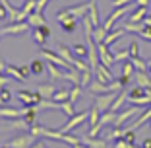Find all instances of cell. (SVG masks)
<instances>
[{
	"label": "cell",
	"instance_id": "obj_1",
	"mask_svg": "<svg viewBox=\"0 0 151 148\" xmlns=\"http://www.w3.org/2000/svg\"><path fill=\"white\" fill-rule=\"evenodd\" d=\"M91 2H93V0H89V2H81V4H76V6H70V8L62 10V12H58L56 14V20L60 22V20H64L66 16H74V18H78V20H83L85 16L89 14Z\"/></svg>",
	"mask_w": 151,
	"mask_h": 148
},
{
	"label": "cell",
	"instance_id": "obj_2",
	"mask_svg": "<svg viewBox=\"0 0 151 148\" xmlns=\"http://www.w3.org/2000/svg\"><path fill=\"white\" fill-rule=\"evenodd\" d=\"M35 139L37 136L27 131V133H19L18 136H14V139L10 140V142H6L4 146L6 148H31L33 144H35Z\"/></svg>",
	"mask_w": 151,
	"mask_h": 148
},
{
	"label": "cell",
	"instance_id": "obj_3",
	"mask_svg": "<svg viewBox=\"0 0 151 148\" xmlns=\"http://www.w3.org/2000/svg\"><path fill=\"white\" fill-rule=\"evenodd\" d=\"M89 119V109H85V111H81V113H76V115H72V117H68V121L64 123L62 127H60V133H72V131L76 129V127H80L81 123H85Z\"/></svg>",
	"mask_w": 151,
	"mask_h": 148
},
{
	"label": "cell",
	"instance_id": "obj_4",
	"mask_svg": "<svg viewBox=\"0 0 151 148\" xmlns=\"http://www.w3.org/2000/svg\"><path fill=\"white\" fill-rule=\"evenodd\" d=\"M41 55H43V57L47 58V61H49V63L56 64V66L64 68V70H66V68H70V66H72V64L68 63L66 58H62V57H60V55H58V51H56V53H54V51L47 49V47H41Z\"/></svg>",
	"mask_w": 151,
	"mask_h": 148
},
{
	"label": "cell",
	"instance_id": "obj_5",
	"mask_svg": "<svg viewBox=\"0 0 151 148\" xmlns=\"http://www.w3.org/2000/svg\"><path fill=\"white\" fill-rule=\"evenodd\" d=\"M120 92H109V94H97L95 96V105H97L101 111H109L112 105V101L116 99V96H118Z\"/></svg>",
	"mask_w": 151,
	"mask_h": 148
},
{
	"label": "cell",
	"instance_id": "obj_6",
	"mask_svg": "<svg viewBox=\"0 0 151 148\" xmlns=\"http://www.w3.org/2000/svg\"><path fill=\"white\" fill-rule=\"evenodd\" d=\"M16 96H18L19 101H23V105H25V107H27V105H39V101L43 99L37 90L35 92H31V90H19Z\"/></svg>",
	"mask_w": 151,
	"mask_h": 148
},
{
	"label": "cell",
	"instance_id": "obj_7",
	"mask_svg": "<svg viewBox=\"0 0 151 148\" xmlns=\"http://www.w3.org/2000/svg\"><path fill=\"white\" fill-rule=\"evenodd\" d=\"M138 113H139V105H132V107L124 109V111L116 113V119H114V123H112V127H122L124 123H128L134 115H138Z\"/></svg>",
	"mask_w": 151,
	"mask_h": 148
},
{
	"label": "cell",
	"instance_id": "obj_8",
	"mask_svg": "<svg viewBox=\"0 0 151 148\" xmlns=\"http://www.w3.org/2000/svg\"><path fill=\"white\" fill-rule=\"evenodd\" d=\"M50 37V27L45 23V26H39V27H33V41H35L39 47H45L47 39Z\"/></svg>",
	"mask_w": 151,
	"mask_h": 148
},
{
	"label": "cell",
	"instance_id": "obj_9",
	"mask_svg": "<svg viewBox=\"0 0 151 148\" xmlns=\"http://www.w3.org/2000/svg\"><path fill=\"white\" fill-rule=\"evenodd\" d=\"M93 72H95V80H99V82L109 84V82L114 80V76H112V72H111V66H107V64H103V63H99Z\"/></svg>",
	"mask_w": 151,
	"mask_h": 148
},
{
	"label": "cell",
	"instance_id": "obj_10",
	"mask_svg": "<svg viewBox=\"0 0 151 148\" xmlns=\"http://www.w3.org/2000/svg\"><path fill=\"white\" fill-rule=\"evenodd\" d=\"M134 74H136V68H134L132 61H126V63L122 64V70H120V78L118 80L122 82V86H128L130 82L134 80Z\"/></svg>",
	"mask_w": 151,
	"mask_h": 148
},
{
	"label": "cell",
	"instance_id": "obj_11",
	"mask_svg": "<svg viewBox=\"0 0 151 148\" xmlns=\"http://www.w3.org/2000/svg\"><path fill=\"white\" fill-rule=\"evenodd\" d=\"M97 47H99V58H101V63L107 64V66H112V64H114V53L109 51V45L99 43Z\"/></svg>",
	"mask_w": 151,
	"mask_h": 148
},
{
	"label": "cell",
	"instance_id": "obj_12",
	"mask_svg": "<svg viewBox=\"0 0 151 148\" xmlns=\"http://www.w3.org/2000/svg\"><path fill=\"white\" fill-rule=\"evenodd\" d=\"M134 82H136V86H143V88H149L151 90V74L147 70H136Z\"/></svg>",
	"mask_w": 151,
	"mask_h": 148
},
{
	"label": "cell",
	"instance_id": "obj_13",
	"mask_svg": "<svg viewBox=\"0 0 151 148\" xmlns=\"http://www.w3.org/2000/svg\"><path fill=\"white\" fill-rule=\"evenodd\" d=\"M0 117H4V119H19V117H23V109L2 105V107H0Z\"/></svg>",
	"mask_w": 151,
	"mask_h": 148
},
{
	"label": "cell",
	"instance_id": "obj_14",
	"mask_svg": "<svg viewBox=\"0 0 151 148\" xmlns=\"http://www.w3.org/2000/svg\"><path fill=\"white\" fill-rule=\"evenodd\" d=\"M37 92H39V96L43 99H52L54 92H56V86H54V82H49V84H39V86H37Z\"/></svg>",
	"mask_w": 151,
	"mask_h": 148
},
{
	"label": "cell",
	"instance_id": "obj_15",
	"mask_svg": "<svg viewBox=\"0 0 151 148\" xmlns=\"http://www.w3.org/2000/svg\"><path fill=\"white\" fill-rule=\"evenodd\" d=\"M64 80L72 82V84H81V70H78V68L72 64L70 68L64 70Z\"/></svg>",
	"mask_w": 151,
	"mask_h": 148
},
{
	"label": "cell",
	"instance_id": "obj_16",
	"mask_svg": "<svg viewBox=\"0 0 151 148\" xmlns=\"http://www.w3.org/2000/svg\"><path fill=\"white\" fill-rule=\"evenodd\" d=\"M37 113H39V107H37V105H27V107L23 109V119H25V123L29 127L37 123Z\"/></svg>",
	"mask_w": 151,
	"mask_h": 148
},
{
	"label": "cell",
	"instance_id": "obj_17",
	"mask_svg": "<svg viewBox=\"0 0 151 148\" xmlns=\"http://www.w3.org/2000/svg\"><path fill=\"white\" fill-rule=\"evenodd\" d=\"M81 142L87 144L89 148H107V140L99 139V136H89V135H85V136H81Z\"/></svg>",
	"mask_w": 151,
	"mask_h": 148
},
{
	"label": "cell",
	"instance_id": "obj_18",
	"mask_svg": "<svg viewBox=\"0 0 151 148\" xmlns=\"http://www.w3.org/2000/svg\"><path fill=\"white\" fill-rule=\"evenodd\" d=\"M60 27H62V31L66 33H74L76 27H78V18H74V16H66L64 20H60Z\"/></svg>",
	"mask_w": 151,
	"mask_h": 148
},
{
	"label": "cell",
	"instance_id": "obj_19",
	"mask_svg": "<svg viewBox=\"0 0 151 148\" xmlns=\"http://www.w3.org/2000/svg\"><path fill=\"white\" fill-rule=\"evenodd\" d=\"M147 10H149V8H145V6H138L136 10H132V14H130L128 22H132V23L143 22V20H145V16H147Z\"/></svg>",
	"mask_w": 151,
	"mask_h": 148
},
{
	"label": "cell",
	"instance_id": "obj_20",
	"mask_svg": "<svg viewBox=\"0 0 151 148\" xmlns=\"http://www.w3.org/2000/svg\"><path fill=\"white\" fill-rule=\"evenodd\" d=\"M47 72H49V76H50V80H52V82L64 80V68L56 66V64H52V63L47 64Z\"/></svg>",
	"mask_w": 151,
	"mask_h": 148
},
{
	"label": "cell",
	"instance_id": "obj_21",
	"mask_svg": "<svg viewBox=\"0 0 151 148\" xmlns=\"http://www.w3.org/2000/svg\"><path fill=\"white\" fill-rule=\"evenodd\" d=\"M58 55H60L62 58H66L70 64H74L76 58H78V57H76V53L72 51V47H66V45H58Z\"/></svg>",
	"mask_w": 151,
	"mask_h": 148
},
{
	"label": "cell",
	"instance_id": "obj_22",
	"mask_svg": "<svg viewBox=\"0 0 151 148\" xmlns=\"http://www.w3.org/2000/svg\"><path fill=\"white\" fill-rule=\"evenodd\" d=\"M124 33H126V29H124V27H120V29H114V31H109V33H107V37H105V41H103V43H105V45H109V47H111L112 43H116V41H118L120 37L124 35Z\"/></svg>",
	"mask_w": 151,
	"mask_h": 148
},
{
	"label": "cell",
	"instance_id": "obj_23",
	"mask_svg": "<svg viewBox=\"0 0 151 148\" xmlns=\"http://www.w3.org/2000/svg\"><path fill=\"white\" fill-rule=\"evenodd\" d=\"M147 121H151V105H149V107H147V111H143L142 115H139V119H138V121H134L132 125L128 127V129L136 131V129H139V127H142V125H145Z\"/></svg>",
	"mask_w": 151,
	"mask_h": 148
},
{
	"label": "cell",
	"instance_id": "obj_24",
	"mask_svg": "<svg viewBox=\"0 0 151 148\" xmlns=\"http://www.w3.org/2000/svg\"><path fill=\"white\" fill-rule=\"evenodd\" d=\"M27 22H29V26H31V27H39V26H45V23H47V20H45L43 14L31 12L29 16H27Z\"/></svg>",
	"mask_w": 151,
	"mask_h": 148
},
{
	"label": "cell",
	"instance_id": "obj_25",
	"mask_svg": "<svg viewBox=\"0 0 151 148\" xmlns=\"http://www.w3.org/2000/svg\"><path fill=\"white\" fill-rule=\"evenodd\" d=\"M66 99H70V88H56V92H54V96H52V101L62 103V101H66Z\"/></svg>",
	"mask_w": 151,
	"mask_h": 148
},
{
	"label": "cell",
	"instance_id": "obj_26",
	"mask_svg": "<svg viewBox=\"0 0 151 148\" xmlns=\"http://www.w3.org/2000/svg\"><path fill=\"white\" fill-rule=\"evenodd\" d=\"M101 115H103V111H101V109H99L97 105L93 103V107L89 109V119H87V121H89V127L97 125V123L101 121Z\"/></svg>",
	"mask_w": 151,
	"mask_h": 148
},
{
	"label": "cell",
	"instance_id": "obj_27",
	"mask_svg": "<svg viewBox=\"0 0 151 148\" xmlns=\"http://www.w3.org/2000/svg\"><path fill=\"white\" fill-rule=\"evenodd\" d=\"M107 29H105V26H103V23H101V26H97V27H93V39H95V43H97V45H99V43H103V41H105V37H107Z\"/></svg>",
	"mask_w": 151,
	"mask_h": 148
},
{
	"label": "cell",
	"instance_id": "obj_28",
	"mask_svg": "<svg viewBox=\"0 0 151 148\" xmlns=\"http://www.w3.org/2000/svg\"><path fill=\"white\" fill-rule=\"evenodd\" d=\"M126 99H128V92H124V90H122L118 96H116V99L112 101V105H111V111H116V113H118V109L122 107V103H124Z\"/></svg>",
	"mask_w": 151,
	"mask_h": 148
},
{
	"label": "cell",
	"instance_id": "obj_29",
	"mask_svg": "<svg viewBox=\"0 0 151 148\" xmlns=\"http://www.w3.org/2000/svg\"><path fill=\"white\" fill-rule=\"evenodd\" d=\"M6 74H10L14 80L25 82V78H23V76H22V72H19V66H14V64H10V63H8V66H6Z\"/></svg>",
	"mask_w": 151,
	"mask_h": 148
},
{
	"label": "cell",
	"instance_id": "obj_30",
	"mask_svg": "<svg viewBox=\"0 0 151 148\" xmlns=\"http://www.w3.org/2000/svg\"><path fill=\"white\" fill-rule=\"evenodd\" d=\"M72 51L76 53V57H81V58H87V55H89V47H87V43H76L74 47H72Z\"/></svg>",
	"mask_w": 151,
	"mask_h": 148
},
{
	"label": "cell",
	"instance_id": "obj_31",
	"mask_svg": "<svg viewBox=\"0 0 151 148\" xmlns=\"http://www.w3.org/2000/svg\"><path fill=\"white\" fill-rule=\"evenodd\" d=\"M89 18H91V22H93V26H101V22H99V10H97V0H93L91 2V8H89Z\"/></svg>",
	"mask_w": 151,
	"mask_h": 148
},
{
	"label": "cell",
	"instance_id": "obj_32",
	"mask_svg": "<svg viewBox=\"0 0 151 148\" xmlns=\"http://www.w3.org/2000/svg\"><path fill=\"white\" fill-rule=\"evenodd\" d=\"M74 105H76L74 101L66 99V101H62V103H60V111H64V113H66V117H72V115H76V113H78Z\"/></svg>",
	"mask_w": 151,
	"mask_h": 148
},
{
	"label": "cell",
	"instance_id": "obj_33",
	"mask_svg": "<svg viewBox=\"0 0 151 148\" xmlns=\"http://www.w3.org/2000/svg\"><path fill=\"white\" fill-rule=\"evenodd\" d=\"M45 70H47V64H45L43 61H33L31 63V74L41 76V74H45Z\"/></svg>",
	"mask_w": 151,
	"mask_h": 148
},
{
	"label": "cell",
	"instance_id": "obj_34",
	"mask_svg": "<svg viewBox=\"0 0 151 148\" xmlns=\"http://www.w3.org/2000/svg\"><path fill=\"white\" fill-rule=\"evenodd\" d=\"M114 119H116V111H103V115H101V125L105 127V125H112L114 123Z\"/></svg>",
	"mask_w": 151,
	"mask_h": 148
},
{
	"label": "cell",
	"instance_id": "obj_35",
	"mask_svg": "<svg viewBox=\"0 0 151 148\" xmlns=\"http://www.w3.org/2000/svg\"><path fill=\"white\" fill-rule=\"evenodd\" d=\"M143 27H147L143 22H139V23H132V22H126L124 23V29L126 31H132V33H139L143 29Z\"/></svg>",
	"mask_w": 151,
	"mask_h": 148
},
{
	"label": "cell",
	"instance_id": "obj_36",
	"mask_svg": "<svg viewBox=\"0 0 151 148\" xmlns=\"http://www.w3.org/2000/svg\"><path fill=\"white\" fill-rule=\"evenodd\" d=\"M130 61H132V64H134V68L136 70H147V61H143L142 57H130Z\"/></svg>",
	"mask_w": 151,
	"mask_h": 148
},
{
	"label": "cell",
	"instance_id": "obj_37",
	"mask_svg": "<svg viewBox=\"0 0 151 148\" xmlns=\"http://www.w3.org/2000/svg\"><path fill=\"white\" fill-rule=\"evenodd\" d=\"M80 98H81V86H80V84H74V86L70 88V101L76 103Z\"/></svg>",
	"mask_w": 151,
	"mask_h": 148
},
{
	"label": "cell",
	"instance_id": "obj_38",
	"mask_svg": "<svg viewBox=\"0 0 151 148\" xmlns=\"http://www.w3.org/2000/svg\"><path fill=\"white\" fill-rule=\"evenodd\" d=\"M91 82H93V70H83L81 72V88H83V86H89L91 84Z\"/></svg>",
	"mask_w": 151,
	"mask_h": 148
},
{
	"label": "cell",
	"instance_id": "obj_39",
	"mask_svg": "<svg viewBox=\"0 0 151 148\" xmlns=\"http://www.w3.org/2000/svg\"><path fill=\"white\" fill-rule=\"evenodd\" d=\"M35 6H37V0H25V4L22 6V10L29 16L31 12H35Z\"/></svg>",
	"mask_w": 151,
	"mask_h": 148
},
{
	"label": "cell",
	"instance_id": "obj_40",
	"mask_svg": "<svg viewBox=\"0 0 151 148\" xmlns=\"http://www.w3.org/2000/svg\"><path fill=\"white\" fill-rule=\"evenodd\" d=\"M128 58H130V49H126V51H116V53H114V63L128 61Z\"/></svg>",
	"mask_w": 151,
	"mask_h": 148
},
{
	"label": "cell",
	"instance_id": "obj_41",
	"mask_svg": "<svg viewBox=\"0 0 151 148\" xmlns=\"http://www.w3.org/2000/svg\"><path fill=\"white\" fill-rule=\"evenodd\" d=\"M138 37H139V39H145V41H149V43H151V27H149V26L143 27L142 31L138 33Z\"/></svg>",
	"mask_w": 151,
	"mask_h": 148
},
{
	"label": "cell",
	"instance_id": "obj_42",
	"mask_svg": "<svg viewBox=\"0 0 151 148\" xmlns=\"http://www.w3.org/2000/svg\"><path fill=\"white\" fill-rule=\"evenodd\" d=\"M101 129H103V125H101V121H99L97 125H93V127H89V131H87V135H89V136H99V133H101Z\"/></svg>",
	"mask_w": 151,
	"mask_h": 148
},
{
	"label": "cell",
	"instance_id": "obj_43",
	"mask_svg": "<svg viewBox=\"0 0 151 148\" xmlns=\"http://www.w3.org/2000/svg\"><path fill=\"white\" fill-rule=\"evenodd\" d=\"M138 55H139L138 41H132V43H130V57H138Z\"/></svg>",
	"mask_w": 151,
	"mask_h": 148
},
{
	"label": "cell",
	"instance_id": "obj_44",
	"mask_svg": "<svg viewBox=\"0 0 151 148\" xmlns=\"http://www.w3.org/2000/svg\"><path fill=\"white\" fill-rule=\"evenodd\" d=\"M19 72H22V76L27 80V78L31 76V64H23V66H19Z\"/></svg>",
	"mask_w": 151,
	"mask_h": 148
},
{
	"label": "cell",
	"instance_id": "obj_45",
	"mask_svg": "<svg viewBox=\"0 0 151 148\" xmlns=\"http://www.w3.org/2000/svg\"><path fill=\"white\" fill-rule=\"evenodd\" d=\"M8 16H10V10L6 8L2 2H0V22H4V20H8Z\"/></svg>",
	"mask_w": 151,
	"mask_h": 148
},
{
	"label": "cell",
	"instance_id": "obj_46",
	"mask_svg": "<svg viewBox=\"0 0 151 148\" xmlns=\"http://www.w3.org/2000/svg\"><path fill=\"white\" fill-rule=\"evenodd\" d=\"M10 82H12V76L6 74V72H0V88L6 86V84H10Z\"/></svg>",
	"mask_w": 151,
	"mask_h": 148
},
{
	"label": "cell",
	"instance_id": "obj_47",
	"mask_svg": "<svg viewBox=\"0 0 151 148\" xmlns=\"http://www.w3.org/2000/svg\"><path fill=\"white\" fill-rule=\"evenodd\" d=\"M136 0H112V6L114 8H120V6H126V4H132Z\"/></svg>",
	"mask_w": 151,
	"mask_h": 148
},
{
	"label": "cell",
	"instance_id": "obj_48",
	"mask_svg": "<svg viewBox=\"0 0 151 148\" xmlns=\"http://www.w3.org/2000/svg\"><path fill=\"white\" fill-rule=\"evenodd\" d=\"M151 0H136V6H145V8H149Z\"/></svg>",
	"mask_w": 151,
	"mask_h": 148
},
{
	"label": "cell",
	"instance_id": "obj_49",
	"mask_svg": "<svg viewBox=\"0 0 151 148\" xmlns=\"http://www.w3.org/2000/svg\"><path fill=\"white\" fill-rule=\"evenodd\" d=\"M6 66H8V63L4 58H0V72H6Z\"/></svg>",
	"mask_w": 151,
	"mask_h": 148
},
{
	"label": "cell",
	"instance_id": "obj_50",
	"mask_svg": "<svg viewBox=\"0 0 151 148\" xmlns=\"http://www.w3.org/2000/svg\"><path fill=\"white\" fill-rule=\"evenodd\" d=\"M142 146H143V148H151V139H149V136H147V139L143 140V144H142Z\"/></svg>",
	"mask_w": 151,
	"mask_h": 148
},
{
	"label": "cell",
	"instance_id": "obj_51",
	"mask_svg": "<svg viewBox=\"0 0 151 148\" xmlns=\"http://www.w3.org/2000/svg\"><path fill=\"white\" fill-rule=\"evenodd\" d=\"M31 148H47V146H45V142H35Z\"/></svg>",
	"mask_w": 151,
	"mask_h": 148
},
{
	"label": "cell",
	"instance_id": "obj_52",
	"mask_svg": "<svg viewBox=\"0 0 151 148\" xmlns=\"http://www.w3.org/2000/svg\"><path fill=\"white\" fill-rule=\"evenodd\" d=\"M147 72H149V74H151V58H149V61H147Z\"/></svg>",
	"mask_w": 151,
	"mask_h": 148
},
{
	"label": "cell",
	"instance_id": "obj_53",
	"mask_svg": "<svg viewBox=\"0 0 151 148\" xmlns=\"http://www.w3.org/2000/svg\"><path fill=\"white\" fill-rule=\"evenodd\" d=\"M149 8H151V4H149Z\"/></svg>",
	"mask_w": 151,
	"mask_h": 148
}]
</instances>
